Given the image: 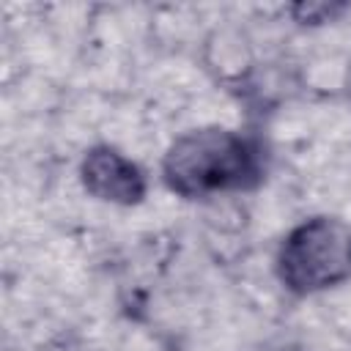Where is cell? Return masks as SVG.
<instances>
[{
	"mask_svg": "<svg viewBox=\"0 0 351 351\" xmlns=\"http://www.w3.org/2000/svg\"><path fill=\"white\" fill-rule=\"evenodd\" d=\"M266 170L269 148L263 137L228 123H200L178 132L159 159L165 189L203 206L258 189Z\"/></svg>",
	"mask_w": 351,
	"mask_h": 351,
	"instance_id": "cell-1",
	"label": "cell"
},
{
	"mask_svg": "<svg viewBox=\"0 0 351 351\" xmlns=\"http://www.w3.org/2000/svg\"><path fill=\"white\" fill-rule=\"evenodd\" d=\"M271 271L293 299L329 293L351 280V225L337 214H310L277 241Z\"/></svg>",
	"mask_w": 351,
	"mask_h": 351,
	"instance_id": "cell-2",
	"label": "cell"
},
{
	"mask_svg": "<svg viewBox=\"0 0 351 351\" xmlns=\"http://www.w3.org/2000/svg\"><path fill=\"white\" fill-rule=\"evenodd\" d=\"M77 181L90 200L112 208H134L151 192L148 170L112 143H93L80 154Z\"/></svg>",
	"mask_w": 351,
	"mask_h": 351,
	"instance_id": "cell-3",
	"label": "cell"
},
{
	"mask_svg": "<svg viewBox=\"0 0 351 351\" xmlns=\"http://www.w3.org/2000/svg\"><path fill=\"white\" fill-rule=\"evenodd\" d=\"M197 66L222 90H250L261 74V52L241 22H217L197 41Z\"/></svg>",
	"mask_w": 351,
	"mask_h": 351,
	"instance_id": "cell-4",
	"label": "cell"
},
{
	"mask_svg": "<svg viewBox=\"0 0 351 351\" xmlns=\"http://www.w3.org/2000/svg\"><path fill=\"white\" fill-rule=\"evenodd\" d=\"M351 5L340 0H299L285 5V16L302 30H318L337 22Z\"/></svg>",
	"mask_w": 351,
	"mask_h": 351,
	"instance_id": "cell-5",
	"label": "cell"
},
{
	"mask_svg": "<svg viewBox=\"0 0 351 351\" xmlns=\"http://www.w3.org/2000/svg\"><path fill=\"white\" fill-rule=\"evenodd\" d=\"M340 93L348 99V104H351V55L346 58V63H343V80H340Z\"/></svg>",
	"mask_w": 351,
	"mask_h": 351,
	"instance_id": "cell-6",
	"label": "cell"
}]
</instances>
